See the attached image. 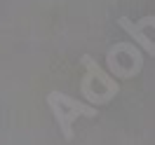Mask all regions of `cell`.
Masks as SVG:
<instances>
[{
  "label": "cell",
  "mask_w": 155,
  "mask_h": 145,
  "mask_svg": "<svg viewBox=\"0 0 155 145\" xmlns=\"http://www.w3.org/2000/svg\"><path fill=\"white\" fill-rule=\"evenodd\" d=\"M47 106H49V110L54 112V119L59 122V129H61V134H64L66 140L73 138V119H78V117H89V119H94V117L99 115L97 108L87 106V103H80L75 98L61 94V91H52V94H49Z\"/></svg>",
  "instance_id": "obj_1"
},
{
  "label": "cell",
  "mask_w": 155,
  "mask_h": 145,
  "mask_svg": "<svg viewBox=\"0 0 155 145\" xmlns=\"http://www.w3.org/2000/svg\"><path fill=\"white\" fill-rule=\"evenodd\" d=\"M82 66H85V80H82V96L87 98L89 103H97V106H104V96L101 94H97L94 89H92V82H101L104 84V89H106L108 94H113V96H117V91H120V87H117V82L108 73H104L101 70V66H99L97 61L92 56H82Z\"/></svg>",
  "instance_id": "obj_2"
},
{
  "label": "cell",
  "mask_w": 155,
  "mask_h": 145,
  "mask_svg": "<svg viewBox=\"0 0 155 145\" xmlns=\"http://www.w3.org/2000/svg\"><path fill=\"white\" fill-rule=\"evenodd\" d=\"M120 26H122V28H125L127 33H129V35H132V38H134L136 42H139V45H141V47H143L146 52H148V54H150V56H155V45L150 42V38H146L143 33H141V30L136 28L134 24H132V21L127 19V17H122V19H120Z\"/></svg>",
  "instance_id": "obj_3"
}]
</instances>
